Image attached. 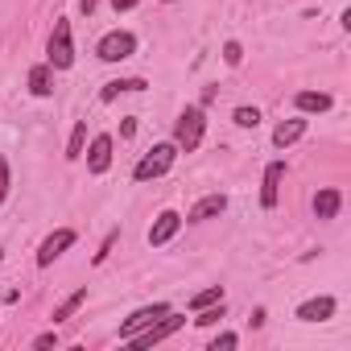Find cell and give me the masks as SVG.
<instances>
[{"instance_id":"6da1fadb","label":"cell","mask_w":351,"mask_h":351,"mask_svg":"<svg viewBox=\"0 0 351 351\" xmlns=\"http://www.w3.org/2000/svg\"><path fill=\"white\" fill-rule=\"evenodd\" d=\"M203 132H207V116L203 108H186L178 116V124H173V145H178L182 153H195L203 145Z\"/></svg>"},{"instance_id":"7a4b0ae2","label":"cell","mask_w":351,"mask_h":351,"mask_svg":"<svg viewBox=\"0 0 351 351\" xmlns=\"http://www.w3.org/2000/svg\"><path fill=\"white\" fill-rule=\"evenodd\" d=\"M173 157H178V145H153L141 161H136V169H132V178L136 182H149V178H161V173H169V165H173Z\"/></svg>"},{"instance_id":"3957f363","label":"cell","mask_w":351,"mask_h":351,"mask_svg":"<svg viewBox=\"0 0 351 351\" xmlns=\"http://www.w3.org/2000/svg\"><path fill=\"white\" fill-rule=\"evenodd\" d=\"M46 54H50V66H54V71H66V66L75 62L71 21H54V34H50V46H46Z\"/></svg>"},{"instance_id":"277c9868","label":"cell","mask_w":351,"mask_h":351,"mask_svg":"<svg viewBox=\"0 0 351 351\" xmlns=\"http://www.w3.org/2000/svg\"><path fill=\"white\" fill-rule=\"evenodd\" d=\"M132 50H136V38H132L128 29H112V34H104L99 46H95V54H99L104 62H124V58H132Z\"/></svg>"},{"instance_id":"5b68a950","label":"cell","mask_w":351,"mask_h":351,"mask_svg":"<svg viewBox=\"0 0 351 351\" xmlns=\"http://www.w3.org/2000/svg\"><path fill=\"white\" fill-rule=\"evenodd\" d=\"M161 314H169V306H165V302H153V306H141V310H136V314H132L128 322H120V339L128 343V339H132L136 330H145V326H153V322H157Z\"/></svg>"},{"instance_id":"8992f818","label":"cell","mask_w":351,"mask_h":351,"mask_svg":"<svg viewBox=\"0 0 351 351\" xmlns=\"http://www.w3.org/2000/svg\"><path fill=\"white\" fill-rule=\"evenodd\" d=\"M71 244H75V232H71V228H58L54 236H46V240H42V248H38V265H42V269H46V265H54Z\"/></svg>"},{"instance_id":"52a82bcc","label":"cell","mask_w":351,"mask_h":351,"mask_svg":"<svg viewBox=\"0 0 351 351\" xmlns=\"http://www.w3.org/2000/svg\"><path fill=\"white\" fill-rule=\"evenodd\" d=\"M281 178H285V161H269L265 186H261V207H265V211L277 207V199H281Z\"/></svg>"},{"instance_id":"ba28073f","label":"cell","mask_w":351,"mask_h":351,"mask_svg":"<svg viewBox=\"0 0 351 351\" xmlns=\"http://www.w3.org/2000/svg\"><path fill=\"white\" fill-rule=\"evenodd\" d=\"M178 228H182V215H178V211H161V215H157V223L149 228V244H153V248L169 244L173 236H178Z\"/></svg>"},{"instance_id":"9c48e42d","label":"cell","mask_w":351,"mask_h":351,"mask_svg":"<svg viewBox=\"0 0 351 351\" xmlns=\"http://www.w3.org/2000/svg\"><path fill=\"white\" fill-rule=\"evenodd\" d=\"M108 165H112V136L99 132V136L91 141V149H87V169H91V173H108Z\"/></svg>"},{"instance_id":"30bf717a","label":"cell","mask_w":351,"mask_h":351,"mask_svg":"<svg viewBox=\"0 0 351 351\" xmlns=\"http://www.w3.org/2000/svg\"><path fill=\"white\" fill-rule=\"evenodd\" d=\"M228 211V199L223 195H207V199H199L195 207H191V223H203V219H215V215H223Z\"/></svg>"},{"instance_id":"8fae6325","label":"cell","mask_w":351,"mask_h":351,"mask_svg":"<svg viewBox=\"0 0 351 351\" xmlns=\"http://www.w3.org/2000/svg\"><path fill=\"white\" fill-rule=\"evenodd\" d=\"M330 314H335V298H310V302L298 306V318L302 322H326Z\"/></svg>"},{"instance_id":"7c38bea8","label":"cell","mask_w":351,"mask_h":351,"mask_svg":"<svg viewBox=\"0 0 351 351\" xmlns=\"http://www.w3.org/2000/svg\"><path fill=\"white\" fill-rule=\"evenodd\" d=\"M29 91H34L38 99L54 95V66H50V62H38V66L29 71Z\"/></svg>"},{"instance_id":"4fadbf2b","label":"cell","mask_w":351,"mask_h":351,"mask_svg":"<svg viewBox=\"0 0 351 351\" xmlns=\"http://www.w3.org/2000/svg\"><path fill=\"white\" fill-rule=\"evenodd\" d=\"M339 207H343V195H339L335 186H326V191L314 195V215H318V219H335Z\"/></svg>"},{"instance_id":"5bb4252c","label":"cell","mask_w":351,"mask_h":351,"mask_svg":"<svg viewBox=\"0 0 351 351\" xmlns=\"http://www.w3.org/2000/svg\"><path fill=\"white\" fill-rule=\"evenodd\" d=\"M302 132H306V120H281V124L273 128V145H277V149H285V145H293Z\"/></svg>"},{"instance_id":"9a60e30c","label":"cell","mask_w":351,"mask_h":351,"mask_svg":"<svg viewBox=\"0 0 351 351\" xmlns=\"http://www.w3.org/2000/svg\"><path fill=\"white\" fill-rule=\"evenodd\" d=\"M293 104H298V112H326L330 108V95L326 91H298Z\"/></svg>"},{"instance_id":"2e32d148","label":"cell","mask_w":351,"mask_h":351,"mask_svg":"<svg viewBox=\"0 0 351 351\" xmlns=\"http://www.w3.org/2000/svg\"><path fill=\"white\" fill-rule=\"evenodd\" d=\"M149 83L145 79H112V83H104V91H99V99L108 104V99H116L120 91H145Z\"/></svg>"},{"instance_id":"e0dca14e","label":"cell","mask_w":351,"mask_h":351,"mask_svg":"<svg viewBox=\"0 0 351 351\" xmlns=\"http://www.w3.org/2000/svg\"><path fill=\"white\" fill-rule=\"evenodd\" d=\"M83 302H87V289H75V293H71V298H66V302L54 310V322H66V318H71V314H75Z\"/></svg>"},{"instance_id":"ac0fdd59","label":"cell","mask_w":351,"mask_h":351,"mask_svg":"<svg viewBox=\"0 0 351 351\" xmlns=\"http://www.w3.org/2000/svg\"><path fill=\"white\" fill-rule=\"evenodd\" d=\"M83 141H87V120H79L75 132H71V145H66V157H71V161L83 157Z\"/></svg>"},{"instance_id":"d6986e66","label":"cell","mask_w":351,"mask_h":351,"mask_svg":"<svg viewBox=\"0 0 351 351\" xmlns=\"http://www.w3.org/2000/svg\"><path fill=\"white\" fill-rule=\"evenodd\" d=\"M211 302H223V289H219V285H211V289L195 293V298H191V310H203V306H211Z\"/></svg>"},{"instance_id":"ffe728a7","label":"cell","mask_w":351,"mask_h":351,"mask_svg":"<svg viewBox=\"0 0 351 351\" xmlns=\"http://www.w3.org/2000/svg\"><path fill=\"white\" fill-rule=\"evenodd\" d=\"M232 120H236L240 128H256V124H261V112H256V108H236Z\"/></svg>"},{"instance_id":"44dd1931","label":"cell","mask_w":351,"mask_h":351,"mask_svg":"<svg viewBox=\"0 0 351 351\" xmlns=\"http://www.w3.org/2000/svg\"><path fill=\"white\" fill-rule=\"evenodd\" d=\"M223 62H228V66H240V62H244V50H240V42H228V46H223Z\"/></svg>"},{"instance_id":"7402d4cb","label":"cell","mask_w":351,"mask_h":351,"mask_svg":"<svg viewBox=\"0 0 351 351\" xmlns=\"http://www.w3.org/2000/svg\"><path fill=\"white\" fill-rule=\"evenodd\" d=\"M5 195H9V161L0 157V203H5Z\"/></svg>"},{"instance_id":"603a6c76","label":"cell","mask_w":351,"mask_h":351,"mask_svg":"<svg viewBox=\"0 0 351 351\" xmlns=\"http://www.w3.org/2000/svg\"><path fill=\"white\" fill-rule=\"evenodd\" d=\"M236 343H240V339H236V335H232V330H228V335H219V339H215V343H211V351H219V347H236Z\"/></svg>"},{"instance_id":"cb8c5ba5","label":"cell","mask_w":351,"mask_h":351,"mask_svg":"<svg viewBox=\"0 0 351 351\" xmlns=\"http://www.w3.org/2000/svg\"><path fill=\"white\" fill-rule=\"evenodd\" d=\"M136 5H141V0H112L116 13H128V9H136Z\"/></svg>"},{"instance_id":"d4e9b609","label":"cell","mask_w":351,"mask_h":351,"mask_svg":"<svg viewBox=\"0 0 351 351\" xmlns=\"http://www.w3.org/2000/svg\"><path fill=\"white\" fill-rule=\"evenodd\" d=\"M34 347H54V330H46V335H38V339H34Z\"/></svg>"},{"instance_id":"484cf974","label":"cell","mask_w":351,"mask_h":351,"mask_svg":"<svg viewBox=\"0 0 351 351\" xmlns=\"http://www.w3.org/2000/svg\"><path fill=\"white\" fill-rule=\"evenodd\" d=\"M95 5H99V0H79V9H83V13H95Z\"/></svg>"},{"instance_id":"4316f807","label":"cell","mask_w":351,"mask_h":351,"mask_svg":"<svg viewBox=\"0 0 351 351\" xmlns=\"http://www.w3.org/2000/svg\"><path fill=\"white\" fill-rule=\"evenodd\" d=\"M165 5H173V0H165Z\"/></svg>"},{"instance_id":"83f0119b","label":"cell","mask_w":351,"mask_h":351,"mask_svg":"<svg viewBox=\"0 0 351 351\" xmlns=\"http://www.w3.org/2000/svg\"><path fill=\"white\" fill-rule=\"evenodd\" d=\"M0 256H5V252H0Z\"/></svg>"}]
</instances>
